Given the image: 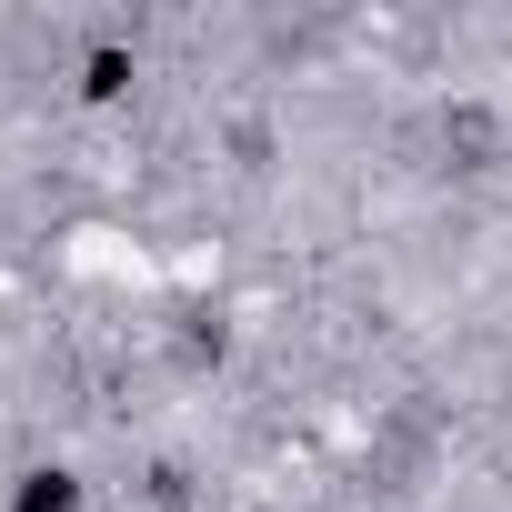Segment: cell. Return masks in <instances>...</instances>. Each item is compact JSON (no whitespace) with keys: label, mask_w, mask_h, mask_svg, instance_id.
<instances>
[{"label":"cell","mask_w":512,"mask_h":512,"mask_svg":"<svg viewBox=\"0 0 512 512\" xmlns=\"http://www.w3.org/2000/svg\"><path fill=\"white\" fill-rule=\"evenodd\" d=\"M11 512H81V472H61V462H41V472H21V492H11Z\"/></svg>","instance_id":"obj_1"},{"label":"cell","mask_w":512,"mask_h":512,"mask_svg":"<svg viewBox=\"0 0 512 512\" xmlns=\"http://www.w3.org/2000/svg\"><path fill=\"white\" fill-rule=\"evenodd\" d=\"M221 312H181V362H221Z\"/></svg>","instance_id":"obj_2"},{"label":"cell","mask_w":512,"mask_h":512,"mask_svg":"<svg viewBox=\"0 0 512 512\" xmlns=\"http://www.w3.org/2000/svg\"><path fill=\"white\" fill-rule=\"evenodd\" d=\"M81 91H91V101H121V91H131V61H121V51H91V81H81Z\"/></svg>","instance_id":"obj_3"}]
</instances>
